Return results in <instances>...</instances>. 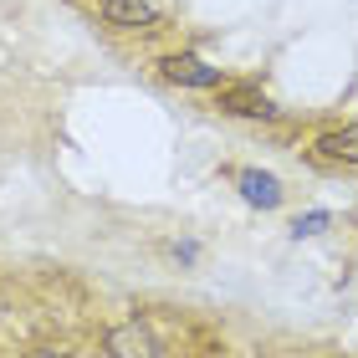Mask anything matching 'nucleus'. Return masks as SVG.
Segmentation results:
<instances>
[{
  "label": "nucleus",
  "instance_id": "1a4fd4ad",
  "mask_svg": "<svg viewBox=\"0 0 358 358\" xmlns=\"http://www.w3.org/2000/svg\"><path fill=\"white\" fill-rule=\"evenodd\" d=\"M26 358H67V353H57V348H36V353H26Z\"/></svg>",
  "mask_w": 358,
  "mask_h": 358
},
{
  "label": "nucleus",
  "instance_id": "39448f33",
  "mask_svg": "<svg viewBox=\"0 0 358 358\" xmlns=\"http://www.w3.org/2000/svg\"><path fill=\"white\" fill-rule=\"evenodd\" d=\"M236 189H241V200L256 205V210H276L287 200V189H282V179H276L271 169H236Z\"/></svg>",
  "mask_w": 358,
  "mask_h": 358
},
{
  "label": "nucleus",
  "instance_id": "0eeeda50",
  "mask_svg": "<svg viewBox=\"0 0 358 358\" xmlns=\"http://www.w3.org/2000/svg\"><path fill=\"white\" fill-rule=\"evenodd\" d=\"M328 225H333V215H328V210H307V215H297V220H292V236H322V231H328Z\"/></svg>",
  "mask_w": 358,
  "mask_h": 358
},
{
  "label": "nucleus",
  "instance_id": "f257e3e1",
  "mask_svg": "<svg viewBox=\"0 0 358 358\" xmlns=\"http://www.w3.org/2000/svg\"><path fill=\"white\" fill-rule=\"evenodd\" d=\"M159 72H164V83L174 87H194V92H220L225 87V72L220 67H210L205 57H194V52H174L159 62Z\"/></svg>",
  "mask_w": 358,
  "mask_h": 358
},
{
  "label": "nucleus",
  "instance_id": "423d86ee",
  "mask_svg": "<svg viewBox=\"0 0 358 358\" xmlns=\"http://www.w3.org/2000/svg\"><path fill=\"white\" fill-rule=\"evenodd\" d=\"M313 154H317V159H328V164H348V169H358V123L317 134Z\"/></svg>",
  "mask_w": 358,
  "mask_h": 358
},
{
  "label": "nucleus",
  "instance_id": "6e6552de",
  "mask_svg": "<svg viewBox=\"0 0 358 358\" xmlns=\"http://www.w3.org/2000/svg\"><path fill=\"white\" fill-rule=\"evenodd\" d=\"M174 256H179V262H185V266H189V262H194V256H200V246H194V241H185V246H174Z\"/></svg>",
  "mask_w": 358,
  "mask_h": 358
},
{
  "label": "nucleus",
  "instance_id": "f03ea898",
  "mask_svg": "<svg viewBox=\"0 0 358 358\" xmlns=\"http://www.w3.org/2000/svg\"><path fill=\"white\" fill-rule=\"evenodd\" d=\"M215 108L231 113V118H256V123H276V118H282V108H276L256 83H225L215 92Z\"/></svg>",
  "mask_w": 358,
  "mask_h": 358
},
{
  "label": "nucleus",
  "instance_id": "20e7f679",
  "mask_svg": "<svg viewBox=\"0 0 358 358\" xmlns=\"http://www.w3.org/2000/svg\"><path fill=\"white\" fill-rule=\"evenodd\" d=\"M164 348H159V338L149 333V322L128 317L118 322V328H108V358H159Z\"/></svg>",
  "mask_w": 358,
  "mask_h": 358
},
{
  "label": "nucleus",
  "instance_id": "7ed1b4c3",
  "mask_svg": "<svg viewBox=\"0 0 358 358\" xmlns=\"http://www.w3.org/2000/svg\"><path fill=\"white\" fill-rule=\"evenodd\" d=\"M97 15L113 26V31H149L159 26V0H97Z\"/></svg>",
  "mask_w": 358,
  "mask_h": 358
}]
</instances>
